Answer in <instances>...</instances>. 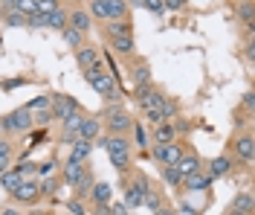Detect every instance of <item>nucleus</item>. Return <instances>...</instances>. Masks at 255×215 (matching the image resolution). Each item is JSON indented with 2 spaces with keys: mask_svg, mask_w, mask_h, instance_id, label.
I'll return each mask as SVG.
<instances>
[{
  "mask_svg": "<svg viewBox=\"0 0 255 215\" xmlns=\"http://www.w3.org/2000/svg\"><path fill=\"white\" fill-rule=\"evenodd\" d=\"M102 146H105V151H108V157H111L116 172H128L130 169V146H128V140L108 137V140H102Z\"/></svg>",
  "mask_w": 255,
  "mask_h": 215,
  "instance_id": "obj_1",
  "label": "nucleus"
},
{
  "mask_svg": "<svg viewBox=\"0 0 255 215\" xmlns=\"http://www.w3.org/2000/svg\"><path fill=\"white\" fill-rule=\"evenodd\" d=\"M90 15L105 17V20H122L128 15V3L125 0H93Z\"/></svg>",
  "mask_w": 255,
  "mask_h": 215,
  "instance_id": "obj_2",
  "label": "nucleus"
},
{
  "mask_svg": "<svg viewBox=\"0 0 255 215\" xmlns=\"http://www.w3.org/2000/svg\"><path fill=\"white\" fill-rule=\"evenodd\" d=\"M0 125H3V131H9V134H26L32 128V114L26 111V105L15 108L12 114H6L0 119Z\"/></svg>",
  "mask_w": 255,
  "mask_h": 215,
  "instance_id": "obj_3",
  "label": "nucleus"
},
{
  "mask_svg": "<svg viewBox=\"0 0 255 215\" xmlns=\"http://www.w3.org/2000/svg\"><path fill=\"white\" fill-rule=\"evenodd\" d=\"M84 79H87V84L93 87L96 93H102L105 99H113V96H116V87H113V76L102 73L99 67H90V70H84Z\"/></svg>",
  "mask_w": 255,
  "mask_h": 215,
  "instance_id": "obj_4",
  "label": "nucleus"
},
{
  "mask_svg": "<svg viewBox=\"0 0 255 215\" xmlns=\"http://www.w3.org/2000/svg\"><path fill=\"white\" fill-rule=\"evenodd\" d=\"M136 102H139V108L145 111H159L162 108V102H165V93H159L157 87H151V84H145L136 90Z\"/></svg>",
  "mask_w": 255,
  "mask_h": 215,
  "instance_id": "obj_5",
  "label": "nucleus"
},
{
  "mask_svg": "<svg viewBox=\"0 0 255 215\" xmlns=\"http://www.w3.org/2000/svg\"><path fill=\"white\" fill-rule=\"evenodd\" d=\"M105 119H108V128H111L113 137H122V134L128 131V128H133V122H130V116L122 111V108H111L108 114H105Z\"/></svg>",
  "mask_w": 255,
  "mask_h": 215,
  "instance_id": "obj_6",
  "label": "nucleus"
},
{
  "mask_svg": "<svg viewBox=\"0 0 255 215\" xmlns=\"http://www.w3.org/2000/svg\"><path fill=\"white\" fill-rule=\"evenodd\" d=\"M49 111H52V119H67V116H73V114H79L81 108H79V102L76 99H70V96H55L52 99V105H49Z\"/></svg>",
  "mask_w": 255,
  "mask_h": 215,
  "instance_id": "obj_7",
  "label": "nucleus"
},
{
  "mask_svg": "<svg viewBox=\"0 0 255 215\" xmlns=\"http://www.w3.org/2000/svg\"><path fill=\"white\" fill-rule=\"evenodd\" d=\"M145 192H148V183H145V178H136V181L128 186V195H125V207H130V210H136V207H142V198Z\"/></svg>",
  "mask_w": 255,
  "mask_h": 215,
  "instance_id": "obj_8",
  "label": "nucleus"
},
{
  "mask_svg": "<svg viewBox=\"0 0 255 215\" xmlns=\"http://www.w3.org/2000/svg\"><path fill=\"white\" fill-rule=\"evenodd\" d=\"M154 157H157L162 166H174L180 157H183V149L177 143H168V146H154Z\"/></svg>",
  "mask_w": 255,
  "mask_h": 215,
  "instance_id": "obj_9",
  "label": "nucleus"
},
{
  "mask_svg": "<svg viewBox=\"0 0 255 215\" xmlns=\"http://www.w3.org/2000/svg\"><path fill=\"white\" fill-rule=\"evenodd\" d=\"M38 195H41V186H38L35 181H20V186L12 192V198L20 201V204H32Z\"/></svg>",
  "mask_w": 255,
  "mask_h": 215,
  "instance_id": "obj_10",
  "label": "nucleus"
},
{
  "mask_svg": "<svg viewBox=\"0 0 255 215\" xmlns=\"http://www.w3.org/2000/svg\"><path fill=\"white\" fill-rule=\"evenodd\" d=\"M174 122L171 119H165V122H159V125H154V143L157 146H168V143H174Z\"/></svg>",
  "mask_w": 255,
  "mask_h": 215,
  "instance_id": "obj_11",
  "label": "nucleus"
},
{
  "mask_svg": "<svg viewBox=\"0 0 255 215\" xmlns=\"http://www.w3.org/2000/svg\"><path fill=\"white\" fill-rule=\"evenodd\" d=\"M212 175H203V172H194V175H189V178H183V186L189 189V192H200V189H209L212 186Z\"/></svg>",
  "mask_w": 255,
  "mask_h": 215,
  "instance_id": "obj_12",
  "label": "nucleus"
},
{
  "mask_svg": "<svg viewBox=\"0 0 255 215\" xmlns=\"http://www.w3.org/2000/svg\"><path fill=\"white\" fill-rule=\"evenodd\" d=\"M174 169L183 175V178H189V175H194V172H200V157H197V154H183V157L174 163Z\"/></svg>",
  "mask_w": 255,
  "mask_h": 215,
  "instance_id": "obj_13",
  "label": "nucleus"
},
{
  "mask_svg": "<svg viewBox=\"0 0 255 215\" xmlns=\"http://www.w3.org/2000/svg\"><path fill=\"white\" fill-rule=\"evenodd\" d=\"M90 151H93V143H90V140H81V137H76V140H73V154H70V160H79V163H84V160L90 157Z\"/></svg>",
  "mask_w": 255,
  "mask_h": 215,
  "instance_id": "obj_14",
  "label": "nucleus"
},
{
  "mask_svg": "<svg viewBox=\"0 0 255 215\" xmlns=\"http://www.w3.org/2000/svg\"><path fill=\"white\" fill-rule=\"evenodd\" d=\"M76 61H79L81 70H90V67H99V52L96 47H81L79 55H76Z\"/></svg>",
  "mask_w": 255,
  "mask_h": 215,
  "instance_id": "obj_15",
  "label": "nucleus"
},
{
  "mask_svg": "<svg viewBox=\"0 0 255 215\" xmlns=\"http://www.w3.org/2000/svg\"><path fill=\"white\" fill-rule=\"evenodd\" d=\"M67 26H70V29H76V32H87V29H90V15H87V12H73V15L67 17Z\"/></svg>",
  "mask_w": 255,
  "mask_h": 215,
  "instance_id": "obj_16",
  "label": "nucleus"
},
{
  "mask_svg": "<svg viewBox=\"0 0 255 215\" xmlns=\"http://www.w3.org/2000/svg\"><path fill=\"white\" fill-rule=\"evenodd\" d=\"M23 181V175H20V169H9V172H3L0 175V186L6 189V192H15L17 186Z\"/></svg>",
  "mask_w": 255,
  "mask_h": 215,
  "instance_id": "obj_17",
  "label": "nucleus"
},
{
  "mask_svg": "<svg viewBox=\"0 0 255 215\" xmlns=\"http://www.w3.org/2000/svg\"><path fill=\"white\" fill-rule=\"evenodd\" d=\"M81 119H84V114H73L64 119V140H76L79 137V128H81Z\"/></svg>",
  "mask_w": 255,
  "mask_h": 215,
  "instance_id": "obj_18",
  "label": "nucleus"
},
{
  "mask_svg": "<svg viewBox=\"0 0 255 215\" xmlns=\"http://www.w3.org/2000/svg\"><path fill=\"white\" fill-rule=\"evenodd\" d=\"M81 178H84V166H81L79 160H67V166H64V181L76 186Z\"/></svg>",
  "mask_w": 255,
  "mask_h": 215,
  "instance_id": "obj_19",
  "label": "nucleus"
},
{
  "mask_svg": "<svg viewBox=\"0 0 255 215\" xmlns=\"http://www.w3.org/2000/svg\"><path fill=\"white\" fill-rule=\"evenodd\" d=\"M99 128H102V125L96 122L93 116H84V119H81V128H79V137H81V140H90V143H93L96 137H99Z\"/></svg>",
  "mask_w": 255,
  "mask_h": 215,
  "instance_id": "obj_20",
  "label": "nucleus"
},
{
  "mask_svg": "<svg viewBox=\"0 0 255 215\" xmlns=\"http://www.w3.org/2000/svg\"><path fill=\"white\" fill-rule=\"evenodd\" d=\"M111 44L116 52H133V38L130 35H119V32H111Z\"/></svg>",
  "mask_w": 255,
  "mask_h": 215,
  "instance_id": "obj_21",
  "label": "nucleus"
},
{
  "mask_svg": "<svg viewBox=\"0 0 255 215\" xmlns=\"http://www.w3.org/2000/svg\"><path fill=\"white\" fill-rule=\"evenodd\" d=\"M67 17H70V15L58 6L52 15H47V29H67Z\"/></svg>",
  "mask_w": 255,
  "mask_h": 215,
  "instance_id": "obj_22",
  "label": "nucleus"
},
{
  "mask_svg": "<svg viewBox=\"0 0 255 215\" xmlns=\"http://www.w3.org/2000/svg\"><path fill=\"white\" fill-rule=\"evenodd\" d=\"M111 183H96L93 189H90V198L96 201V204H108L111 201Z\"/></svg>",
  "mask_w": 255,
  "mask_h": 215,
  "instance_id": "obj_23",
  "label": "nucleus"
},
{
  "mask_svg": "<svg viewBox=\"0 0 255 215\" xmlns=\"http://www.w3.org/2000/svg\"><path fill=\"white\" fill-rule=\"evenodd\" d=\"M235 154L241 160H253V137H241L235 143Z\"/></svg>",
  "mask_w": 255,
  "mask_h": 215,
  "instance_id": "obj_24",
  "label": "nucleus"
},
{
  "mask_svg": "<svg viewBox=\"0 0 255 215\" xmlns=\"http://www.w3.org/2000/svg\"><path fill=\"white\" fill-rule=\"evenodd\" d=\"M229 169H232L229 157H215V160H212V178H221V175H226Z\"/></svg>",
  "mask_w": 255,
  "mask_h": 215,
  "instance_id": "obj_25",
  "label": "nucleus"
},
{
  "mask_svg": "<svg viewBox=\"0 0 255 215\" xmlns=\"http://www.w3.org/2000/svg\"><path fill=\"white\" fill-rule=\"evenodd\" d=\"M35 3H38V0H15V3H12V9L20 12L23 17H32V15H35Z\"/></svg>",
  "mask_w": 255,
  "mask_h": 215,
  "instance_id": "obj_26",
  "label": "nucleus"
},
{
  "mask_svg": "<svg viewBox=\"0 0 255 215\" xmlns=\"http://www.w3.org/2000/svg\"><path fill=\"white\" fill-rule=\"evenodd\" d=\"M162 178H165L168 186H180V183H183V175L177 172L174 166H162Z\"/></svg>",
  "mask_w": 255,
  "mask_h": 215,
  "instance_id": "obj_27",
  "label": "nucleus"
},
{
  "mask_svg": "<svg viewBox=\"0 0 255 215\" xmlns=\"http://www.w3.org/2000/svg\"><path fill=\"white\" fill-rule=\"evenodd\" d=\"M55 9H58V0H38V3H35V15H52V12H55Z\"/></svg>",
  "mask_w": 255,
  "mask_h": 215,
  "instance_id": "obj_28",
  "label": "nucleus"
},
{
  "mask_svg": "<svg viewBox=\"0 0 255 215\" xmlns=\"http://www.w3.org/2000/svg\"><path fill=\"white\" fill-rule=\"evenodd\" d=\"M49 105H52V99L38 96V99H32L29 105H26V111H29V114H41V111H49Z\"/></svg>",
  "mask_w": 255,
  "mask_h": 215,
  "instance_id": "obj_29",
  "label": "nucleus"
},
{
  "mask_svg": "<svg viewBox=\"0 0 255 215\" xmlns=\"http://www.w3.org/2000/svg\"><path fill=\"white\" fill-rule=\"evenodd\" d=\"M238 17L250 26V29H253V3H250V0H244V3L238 6Z\"/></svg>",
  "mask_w": 255,
  "mask_h": 215,
  "instance_id": "obj_30",
  "label": "nucleus"
},
{
  "mask_svg": "<svg viewBox=\"0 0 255 215\" xmlns=\"http://www.w3.org/2000/svg\"><path fill=\"white\" fill-rule=\"evenodd\" d=\"M232 210H238V213H253V195H241L238 201H235V207H232Z\"/></svg>",
  "mask_w": 255,
  "mask_h": 215,
  "instance_id": "obj_31",
  "label": "nucleus"
},
{
  "mask_svg": "<svg viewBox=\"0 0 255 215\" xmlns=\"http://www.w3.org/2000/svg\"><path fill=\"white\" fill-rule=\"evenodd\" d=\"M61 32H64V41H67L70 47H81V38H84L81 32H76V29H70V26H67V29H61Z\"/></svg>",
  "mask_w": 255,
  "mask_h": 215,
  "instance_id": "obj_32",
  "label": "nucleus"
},
{
  "mask_svg": "<svg viewBox=\"0 0 255 215\" xmlns=\"http://www.w3.org/2000/svg\"><path fill=\"white\" fill-rule=\"evenodd\" d=\"M133 79H136V84H139V87L151 84V70H148V67H136V70H133Z\"/></svg>",
  "mask_w": 255,
  "mask_h": 215,
  "instance_id": "obj_33",
  "label": "nucleus"
},
{
  "mask_svg": "<svg viewBox=\"0 0 255 215\" xmlns=\"http://www.w3.org/2000/svg\"><path fill=\"white\" fill-rule=\"evenodd\" d=\"M76 189H79L81 198H84V195H90V189H93V181H90V175H87V172H84V178L76 183Z\"/></svg>",
  "mask_w": 255,
  "mask_h": 215,
  "instance_id": "obj_34",
  "label": "nucleus"
},
{
  "mask_svg": "<svg viewBox=\"0 0 255 215\" xmlns=\"http://www.w3.org/2000/svg\"><path fill=\"white\" fill-rule=\"evenodd\" d=\"M26 20H29V17H23L20 12H6V23H9V26H26Z\"/></svg>",
  "mask_w": 255,
  "mask_h": 215,
  "instance_id": "obj_35",
  "label": "nucleus"
},
{
  "mask_svg": "<svg viewBox=\"0 0 255 215\" xmlns=\"http://www.w3.org/2000/svg\"><path fill=\"white\" fill-rule=\"evenodd\" d=\"M111 32L130 35V23H128V20H113V23H111V29H108V35H111Z\"/></svg>",
  "mask_w": 255,
  "mask_h": 215,
  "instance_id": "obj_36",
  "label": "nucleus"
},
{
  "mask_svg": "<svg viewBox=\"0 0 255 215\" xmlns=\"http://www.w3.org/2000/svg\"><path fill=\"white\" fill-rule=\"evenodd\" d=\"M142 204L148 207V210H157V207H162V201H159V195H157V192H145Z\"/></svg>",
  "mask_w": 255,
  "mask_h": 215,
  "instance_id": "obj_37",
  "label": "nucleus"
},
{
  "mask_svg": "<svg viewBox=\"0 0 255 215\" xmlns=\"http://www.w3.org/2000/svg\"><path fill=\"white\" fill-rule=\"evenodd\" d=\"M148 12H162V0H139Z\"/></svg>",
  "mask_w": 255,
  "mask_h": 215,
  "instance_id": "obj_38",
  "label": "nucleus"
},
{
  "mask_svg": "<svg viewBox=\"0 0 255 215\" xmlns=\"http://www.w3.org/2000/svg\"><path fill=\"white\" fill-rule=\"evenodd\" d=\"M133 134H136V143L139 146H148V134H145L142 125H133Z\"/></svg>",
  "mask_w": 255,
  "mask_h": 215,
  "instance_id": "obj_39",
  "label": "nucleus"
},
{
  "mask_svg": "<svg viewBox=\"0 0 255 215\" xmlns=\"http://www.w3.org/2000/svg\"><path fill=\"white\" fill-rule=\"evenodd\" d=\"M9 157H12V151H3V154H0V175L9 172Z\"/></svg>",
  "mask_w": 255,
  "mask_h": 215,
  "instance_id": "obj_40",
  "label": "nucleus"
},
{
  "mask_svg": "<svg viewBox=\"0 0 255 215\" xmlns=\"http://www.w3.org/2000/svg\"><path fill=\"white\" fill-rule=\"evenodd\" d=\"M186 0H162V9H183Z\"/></svg>",
  "mask_w": 255,
  "mask_h": 215,
  "instance_id": "obj_41",
  "label": "nucleus"
},
{
  "mask_svg": "<svg viewBox=\"0 0 255 215\" xmlns=\"http://www.w3.org/2000/svg\"><path fill=\"white\" fill-rule=\"evenodd\" d=\"M70 213H73V215H84V207H81V201H70Z\"/></svg>",
  "mask_w": 255,
  "mask_h": 215,
  "instance_id": "obj_42",
  "label": "nucleus"
},
{
  "mask_svg": "<svg viewBox=\"0 0 255 215\" xmlns=\"http://www.w3.org/2000/svg\"><path fill=\"white\" fill-rule=\"evenodd\" d=\"M111 215H128V207H125V204H113Z\"/></svg>",
  "mask_w": 255,
  "mask_h": 215,
  "instance_id": "obj_43",
  "label": "nucleus"
},
{
  "mask_svg": "<svg viewBox=\"0 0 255 215\" xmlns=\"http://www.w3.org/2000/svg\"><path fill=\"white\" fill-rule=\"evenodd\" d=\"M52 169H55V160H47V163L41 166L38 172H41V175H47V172H52Z\"/></svg>",
  "mask_w": 255,
  "mask_h": 215,
  "instance_id": "obj_44",
  "label": "nucleus"
},
{
  "mask_svg": "<svg viewBox=\"0 0 255 215\" xmlns=\"http://www.w3.org/2000/svg\"><path fill=\"white\" fill-rule=\"evenodd\" d=\"M154 215H174V213H171L168 207H157V210H154Z\"/></svg>",
  "mask_w": 255,
  "mask_h": 215,
  "instance_id": "obj_45",
  "label": "nucleus"
},
{
  "mask_svg": "<svg viewBox=\"0 0 255 215\" xmlns=\"http://www.w3.org/2000/svg\"><path fill=\"white\" fill-rule=\"evenodd\" d=\"M253 102H255L253 93H247V96H244V105H247V108H253Z\"/></svg>",
  "mask_w": 255,
  "mask_h": 215,
  "instance_id": "obj_46",
  "label": "nucleus"
},
{
  "mask_svg": "<svg viewBox=\"0 0 255 215\" xmlns=\"http://www.w3.org/2000/svg\"><path fill=\"white\" fill-rule=\"evenodd\" d=\"M12 3H15V0H0V9H6V12H9V9H12Z\"/></svg>",
  "mask_w": 255,
  "mask_h": 215,
  "instance_id": "obj_47",
  "label": "nucleus"
},
{
  "mask_svg": "<svg viewBox=\"0 0 255 215\" xmlns=\"http://www.w3.org/2000/svg\"><path fill=\"white\" fill-rule=\"evenodd\" d=\"M3 215H20L17 210H3Z\"/></svg>",
  "mask_w": 255,
  "mask_h": 215,
  "instance_id": "obj_48",
  "label": "nucleus"
},
{
  "mask_svg": "<svg viewBox=\"0 0 255 215\" xmlns=\"http://www.w3.org/2000/svg\"><path fill=\"white\" fill-rule=\"evenodd\" d=\"M229 215H247V213H238V210H232V213H229Z\"/></svg>",
  "mask_w": 255,
  "mask_h": 215,
  "instance_id": "obj_49",
  "label": "nucleus"
},
{
  "mask_svg": "<svg viewBox=\"0 0 255 215\" xmlns=\"http://www.w3.org/2000/svg\"><path fill=\"white\" fill-rule=\"evenodd\" d=\"M0 140H3V125H0Z\"/></svg>",
  "mask_w": 255,
  "mask_h": 215,
  "instance_id": "obj_50",
  "label": "nucleus"
},
{
  "mask_svg": "<svg viewBox=\"0 0 255 215\" xmlns=\"http://www.w3.org/2000/svg\"><path fill=\"white\" fill-rule=\"evenodd\" d=\"M32 215H47V213H32Z\"/></svg>",
  "mask_w": 255,
  "mask_h": 215,
  "instance_id": "obj_51",
  "label": "nucleus"
}]
</instances>
